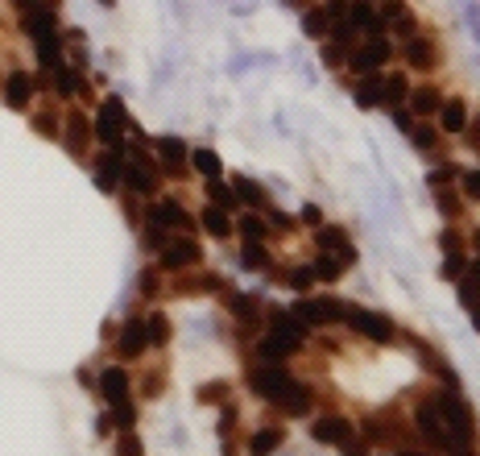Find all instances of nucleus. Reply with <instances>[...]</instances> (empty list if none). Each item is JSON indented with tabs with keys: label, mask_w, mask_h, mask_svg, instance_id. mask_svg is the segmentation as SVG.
I'll use <instances>...</instances> for the list:
<instances>
[{
	"label": "nucleus",
	"mask_w": 480,
	"mask_h": 456,
	"mask_svg": "<svg viewBox=\"0 0 480 456\" xmlns=\"http://www.w3.org/2000/svg\"><path fill=\"white\" fill-rule=\"evenodd\" d=\"M141 349H145V328H141V319H129L125 332H121V353H125V357H137Z\"/></svg>",
	"instance_id": "a211bd4d"
},
{
	"label": "nucleus",
	"mask_w": 480,
	"mask_h": 456,
	"mask_svg": "<svg viewBox=\"0 0 480 456\" xmlns=\"http://www.w3.org/2000/svg\"><path fill=\"white\" fill-rule=\"evenodd\" d=\"M381 8H385V13H381V17H402V13H406V4H402V0H385V4H381Z\"/></svg>",
	"instance_id": "603ef678"
},
{
	"label": "nucleus",
	"mask_w": 480,
	"mask_h": 456,
	"mask_svg": "<svg viewBox=\"0 0 480 456\" xmlns=\"http://www.w3.org/2000/svg\"><path fill=\"white\" fill-rule=\"evenodd\" d=\"M125 129H129V112L116 95H108L100 104V121H95V137L104 145H112V154H125Z\"/></svg>",
	"instance_id": "f03ea898"
},
{
	"label": "nucleus",
	"mask_w": 480,
	"mask_h": 456,
	"mask_svg": "<svg viewBox=\"0 0 480 456\" xmlns=\"http://www.w3.org/2000/svg\"><path fill=\"white\" fill-rule=\"evenodd\" d=\"M303 29H306V34H315V38H319V34H327V13H323V8H310V13L303 17Z\"/></svg>",
	"instance_id": "e433bc0d"
},
{
	"label": "nucleus",
	"mask_w": 480,
	"mask_h": 456,
	"mask_svg": "<svg viewBox=\"0 0 480 456\" xmlns=\"http://www.w3.org/2000/svg\"><path fill=\"white\" fill-rule=\"evenodd\" d=\"M439 112H443V129L447 133H464V125H468V108L460 104V100H447V104H439Z\"/></svg>",
	"instance_id": "aec40b11"
},
{
	"label": "nucleus",
	"mask_w": 480,
	"mask_h": 456,
	"mask_svg": "<svg viewBox=\"0 0 480 456\" xmlns=\"http://www.w3.org/2000/svg\"><path fill=\"white\" fill-rule=\"evenodd\" d=\"M414 419H418V431L427 436V444H435V448H447V431L439 427V410L431 407V403H427V407H418V415H414Z\"/></svg>",
	"instance_id": "9b49d317"
},
{
	"label": "nucleus",
	"mask_w": 480,
	"mask_h": 456,
	"mask_svg": "<svg viewBox=\"0 0 480 456\" xmlns=\"http://www.w3.org/2000/svg\"><path fill=\"white\" fill-rule=\"evenodd\" d=\"M38 58H42V67L54 71V67L62 62V42H58L54 34H42V38H38Z\"/></svg>",
	"instance_id": "b1692460"
},
{
	"label": "nucleus",
	"mask_w": 480,
	"mask_h": 456,
	"mask_svg": "<svg viewBox=\"0 0 480 456\" xmlns=\"http://www.w3.org/2000/svg\"><path fill=\"white\" fill-rule=\"evenodd\" d=\"M100 390H104V398H108V403L129 398V373H125L121 365H108V369L100 373Z\"/></svg>",
	"instance_id": "9d476101"
},
{
	"label": "nucleus",
	"mask_w": 480,
	"mask_h": 456,
	"mask_svg": "<svg viewBox=\"0 0 480 456\" xmlns=\"http://www.w3.org/2000/svg\"><path fill=\"white\" fill-rule=\"evenodd\" d=\"M447 179H455V166H443V170H431V187H443Z\"/></svg>",
	"instance_id": "8fccbe9b"
},
{
	"label": "nucleus",
	"mask_w": 480,
	"mask_h": 456,
	"mask_svg": "<svg viewBox=\"0 0 480 456\" xmlns=\"http://www.w3.org/2000/svg\"><path fill=\"white\" fill-rule=\"evenodd\" d=\"M464 195H468V199L480 195V170H468V175H464Z\"/></svg>",
	"instance_id": "a18cd8bd"
},
{
	"label": "nucleus",
	"mask_w": 480,
	"mask_h": 456,
	"mask_svg": "<svg viewBox=\"0 0 480 456\" xmlns=\"http://www.w3.org/2000/svg\"><path fill=\"white\" fill-rule=\"evenodd\" d=\"M203 228H207L212 236H228V232H232L228 212H224V208H207V212H203Z\"/></svg>",
	"instance_id": "2f4dec72"
},
{
	"label": "nucleus",
	"mask_w": 480,
	"mask_h": 456,
	"mask_svg": "<svg viewBox=\"0 0 480 456\" xmlns=\"http://www.w3.org/2000/svg\"><path fill=\"white\" fill-rule=\"evenodd\" d=\"M265 187L253 179H236V203H249V208H265Z\"/></svg>",
	"instance_id": "412c9836"
},
{
	"label": "nucleus",
	"mask_w": 480,
	"mask_h": 456,
	"mask_svg": "<svg viewBox=\"0 0 480 456\" xmlns=\"http://www.w3.org/2000/svg\"><path fill=\"white\" fill-rule=\"evenodd\" d=\"M460 303L476 316V307H480V286H476V270H468L464 278H460Z\"/></svg>",
	"instance_id": "c85d7f7f"
},
{
	"label": "nucleus",
	"mask_w": 480,
	"mask_h": 456,
	"mask_svg": "<svg viewBox=\"0 0 480 456\" xmlns=\"http://www.w3.org/2000/svg\"><path fill=\"white\" fill-rule=\"evenodd\" d=\"M17 4H21V8H38L42 0H17Z\"/></svg>",
	"instance_id": "13d9d810"
},
{
	"label": "nucleus",
	"mask_w": 480,
	"mask_h": 456,
	"mask_svg": "<svg viewBox=\"0 0 480 456\" xmlns=\"http://www.w3.org/2000/svg\"><path fill=\"white\" fill-rule=\"evenodd\" d=\"M253 390L261 398H269V403L286 407V415H306V407H310V394L282 369V361H269V369H257L253 373Z\"/></svg>",
	"instance_id": "f257e3e1"
},
{
	"label": "nucleus",
	"mask_w": 480,
	"mask_h": 456,
	"mask_svg": "<svg viewBox=\"0 0 480 456\" xmlns=\"http://www.w3.org/2000/svg\"><path fill=\"white\" fill-rule=\"evenodd\" d=\"M344 13H348V4H344V0H331V4H327V17H336V21H340Z\"/></svg>",
	"instance_id": "864d4df0"
},
{
	"label": "nucleus",
	"mask_w": 480,
	"mask_h": 456,
	"mask_svg": "<svg viewBox=\"0 0 480 456\" xmlns=\"http://www.w3.org/2000/svg\"><path fill=\"white\" fill-rule=\"evenodd\" d=\"M439 407H443V419H447V427H451V440H455V444H468V436H472V419H468V407H464L455 394L439 398Z\"/></svg>",
	"instance_id": "39448f33"
},
{
	"label": "nucleus",
	"mask_w": 480,
	"mask_h": 456,
	"mask_svg": "<svg viewBox=\"0 0 480 456\" xmlns=\"http://www.w3.org/2000/svg\"><path fill=\"white\" fill-rule=\"evenodd\" d=\"M141 295H158V270L141 274Z\"/></svg>",
	"instance_id": "49530a36"
},
{
	"label": "nucleus",
	"mask_w": 480,
	"mask_h": 456,
	"mask_svg": "<svg viewBox=\"0 0 480 456\" xmlns=\"http://www.w3.org/2000/svg\"><path fill=\"white\" fill-rule=\"evenodd\" d=\"M277 444H282V431L265 427V431H257V436H253V444H249V448H253V452H273Z\"/></svg>",
	"instance_id": "72a5a7b5"
},
{
	"label": "nucleus",
	"mask_w": 480,
	"mask_h": 456,
	"mask_svg": "<svg viewBox=\"0 0 480 456\" xmlns=\"http://www.w3.org/2000/svg\"><path fill=\"white\" fill-rule=\"evenodd\" d=\"M414 141H418V149H435L439 133L431 129V125H423V129H414Z\"/></svg>",
	"instance_id": "37998d69"
},
{
	"label": "nucleus",
	"mask_w": 480,
	"mask_h": 456,
	"mask_svg": "<svg viewBox=\"0 0 480 456\" xmlns=\"http://www.w3.org/2000/svg\"><path fill=\"white\" fill-rule=\"evenodd\" d=\"M121 175H125V179H129V187H132V191H141V195L158 187V170H153V166H149L141 154H137V158H129V162H121Z\"/></svg>",
	"instance_id": "6e6552de"
},
{
	"label": "nucleus",
	"mask_w": 480,
	"mask_h": 456,
	"mask_svg": "<svg viewBox=\"0 0 480 456\" xmlns=\"http://www.w3.org/2000/svg\"><path fill=\"white\" fill-rule=\"evenodd\" d=\"M310 270H315V278H323V282H336V278L344 274V266H340L336 257H319V262H315Z\"/></svg>",
	"instance_id": "f704fd0d"
},
{
	"label": "nucleus",
	"mask_w": 480,
	"mask_h": 456,
	"mask_svg": "<svg viewBox=\"0 0 480 456\" xmlns=\"http://www.w3.org/2000/svg\"><path fill=\"white\" fill-rule=\"evenodd\" d=\"M303 224H310V228H319V224H323V212H319L315 203H306V208H303Z\"/></svg>",
	"instance_id": "de8ad7c7"
},
{
	"label": "nucleus",
	"mask_w": 480,
	"mask_h": 456,
	"mask_svg": "<svg viewBox=\"0 0 480 456\" xmlns=\"http://www.w3.org/2000/svg\"><path fill=\"white\" fill-rule=\"evenodd\" d=\"M121 452L137 456V452H141V444H137V440H132V436H125V440H121Z\"/></svg>",
	"instance_id": "6e6d98bb"
},
{
	"label": "nucleus",
	"mask_w": 480,
	"mask_h": 456,
	"mask_svg": "<svg viewBox=\"0 0 480 456\" xmlns=\"http://www.w3.org/2000/svg\"><path fill=\"white\" fill-rule=\"evenodd\" d=\"M269 328H273V332H282V336H290L294 344H303V336H306V323L294 316V311H277V316L269 319Z\"/></svg>",
	"instance_id": "dca6fc26"
},
{
	"label": "nucleus",
	"mask_w": 480,
	"mask_h": 456,
	"mask_svg": "<svg viewBox=\"0 0 480 456\" xmlns=\"http://www.w3.org/2000/svg\"><path fill=\"white\" fill-rule=\"evenodd\" d=\"M199 262V245L195 241H170L162 245V270H182V266H195Z\"/></svg>",
	"instance_id": "0eeeda50"
},
{
	"label": "nucleus",
	"mask_w": 480,
	"mask_h": 456,
	"mask_svg": "<svg viewBox=\"0 0 480 456\" xmlns=\"http://www.w3.org/2000/svg\"><path fill=\"white\" fill-rule=\"evenodd\" d=\"M158 154L166 158V170H178L182 158H186V145H182L178 137H162V141H158Z\"/></svg>",
	"instance_id": "393cba45"
},
{
	"label": "nucleus",
	"mask_w": 480,
	"mask_h": 456,
	"mask_svg": "<svg viewBox=\"0 0 480 456\" xmlns=\"http://www.w3.org/2000/svg\"><path fill=\"white\" fill-rule=\"evenodd\" d=\"M83 145H88V121L83 116H71L67 121V149L71 154H83Z\"/></svg>",
	"instance_id": "bb28decb"
},
{
	"label": "nucleus",
	"mask_w": 480,
	"mask_h": 456,
	"mask_svg": "<svg viewBox=\"0 0 480 456\" xmlns=\"http://www.w3.org/2000/svg\"><path fill=\"white\" fill-rule=\"evenodd\" d=\"M29 95H34V79H29L25 71H13V75H8V83H4V100H8L13 108H25V104H29Z\"/></svg>",
	"instance_id": "ddd939ff"
},
{
	"label": "nucleus",
	"mask_w": 480,
	"mask_h": 456,
	"mask_svg": "<svg viewBox=\"0 0 480 456\" xmlns=\"http://www.w3.org/2000/svg\"><path fill=\"white\" fill-rule=\"evenodd\" d=\"M54 75H58V91H62V95H75V71H67V67L58 62Z\"/></svg>",
	"instance_id": "a19ab883"
},
{
	"label": "nucleus",
	"mask_w": 480,
	"mask_h": 456,
	"mask_svg": "<svg viewBox=\"0 0 480 456\" xmlns=\"http://www.w3.org/2000/svg\"><path fill=\"white\" fill-rule=\"evenodd\" d=\"M315 241H319V249H323V253H340V249L348 245L344 228H336V224H319V232H315Z\"/></svg>",
	"instance_id": "4be33fe9"
},
{
	"label": "nucleus",
	"mask_w": 480,
	"mask_h": 456,
	"mask_svg": "<svg viewBox=\"0 0 480 456\" xmlns=\"http://www.w3.org/2000/svg\"><path fill=\"white\" fill-rule=\"evenodd\" d=\"M294 349H299V344H294L290 336L273 332V328H269V332H265L261 340H257V353H261V361H286V357H290Z\"/></svg>",
	"instance_id": "1a4fd4ad"
},
{
	"label": "nucleus",
	"mask_w": 480,
	"mask_h": 456,
	"mask_svg": "<svg viewBox=\"0 0 480 456\" xmlns=\"http://www.w3.org/2000/svg\"><path fill=\"white\" fill-rule=\"evenodd\" d=\"M310 282H315V270H310V266H299V270L290 274V286H299V290H306Z\"/></svg>",
	"instance_id": "c03bdc74"
},
{
	"label": "nucleus",
	"mask_w": 480,
	"mask_h": 456,
	"mask_svg": "<svg viewBox=\"0 0 480 456\" xmlns=\"http://www.w3.org/2000/svg\"><path fill=\"white\" fill-rule=\"evenodd\" d=\"M195 170L212 179V175H219V158L212 154V149H195Z\"/></svg>",
	"instance_id": "c9c22d12"
},
{
	"label": "nucleus",
	"mask_w": 480,
	"mask_h": 456,
	"mask_svg": "<svg viewBox=\"0 0 480 456\" xmlns=\"http://www.w3.org/2000/svg\"><path fill=\"white\" fill-rule=\"evenodd\" d=\"M141 328H145V344H166L170 340V319L166 316H149Z\"/></svg>",
	"instance_id": "a878e982"
},
{
	"label": "nucleus",
	"mask_w": 480,
	"mask_h": 456,
	"mask_svg": "<svg viewBox=\"0 0 480 456\" xmlns=\"http://www.w3.org/2000/svg\"><path fill=\"white\" fill-rule=\"evenodd\" d=\"M149 224H158V228H174V224H186V212L178 208L174 199H162L153 212H149Z\"/></svg>",
	"instance_id": "2eb2a0df"
},
{
	"label": "nucleus",
	"mask_w": 480,
	"mask_h": 456,
	"mask_svg": "<svg viewBox=\"0 0 480 456\" xmlns=\"http://www.w3.org/2000/svg\"><path fill=\"white\" fill-rule=\"evenodd\" d=\"M228 307H232V316L245 319V323H253V319H257V299H249V295H232V299H228Z\"/></svg>",
	"instance_id": "473e14b6"
},
{
	"label": "nucleus",
	"mask_w": 480,
	"mask_h": 456,
	"mask_svg": "<svg viewBox=\"0 0 480 456\" xmlns=\"http://www.w3.org/2000/svg\"><path fill=\"white\" fill-rule=\"evenodd\" d=\"M439 91L435 88H414L410 91V112H418V116H431V112H439Z\"/></svg>",
	"instance_id": "6ab92c4d"
},
{
	"label": "nucleus",
	"mask_w": 480,
	"mask_h": 456,
	"mask_svg": "<svg viewBox=\"0 0 480 456\" xmlns=\"http://www.w3.org/2000/svg\"><path fill=\"white\" fill-rule=\"evenodd\" d=\"M310 436L319 440V444H336V448H344L352 440V423L344 415H319L315 423H310Z\"/></svg>",
	"instance_id": "7ed1b4c3"
},
{
	"label": "nucleus",
	"mask_w": 480,
	"mask_h": 456,
	"mask_svg": "<svg viewBox=\"0 0 480 456\" xmlns=\"http://www.w3.org/2000/svg\"><path fill=\"white\" fill-rule=\"evenodd\" d=\"M406 58H410V67H418V71H431V67H435V50H431V42H423V38H414V42L406 46Z\"/></svg>",
	"instance_id": "5701e85b"
},
{
	"label": "nucleus",
	"mask_w": 480,
	"mask_h": 456,
	"mask_svg": "<svg viewBox=\"0 0 480 456\" xmlns=\"http://www.w3.org/2000/svg\"><path fill=\"white\" fill-rule=\"evenodd\" d=\"M224 394H228V386H203V390H199V398H203V403H212V398H224Z\"/></svg>",
	"instance_id": "3c124183"
},
{
	"label": "nucleus",
	"mask_w": 480,
	"mask_h": 456,
	"mask_svg": "<svg viewBox=\"0 0 480 456\" xmlns=\"http://www.w3.org/2000/svg\"><path fill=\"white\" fill-rule=\"evenodd\" d=\"M323 62H327V67H340V62H344V50H340V42L323 50Z\"/></svg>",
	"instance_id": "09e8293b"
},
{
	"label": "nucleus",
	"mask_w": 480,
	"mask_h": 456,
	"mask_svg": "<svg viewBox=\"0 0 480 456\" xmlns=\"http://www.w3.org/2000/svg\"><path fill=\"white\" fill-rule=\"evenodd\" d=\"M240 236H249V241H261V236H265V220H257V216H245V220H240Z\"/></svg>",
	"instance_id": "ea45409f"
},
{
	"label": "nucleus",
	"mask_w": 480,
	"mask_h": 456,
	"mask_svg": "<svg viewBox=\"0 0 480 456\" xmlns=\"http://www.w3.org/2000/svg\"><path fill=\"white\" fill-rule=\"evenodd\" d=\"M352 100H356L360 108H373V104H381V75L364 71V79L356 83V91H352Z\"/></svg>",
	"instance_id": "4468645a"
},
{
	"label": "nucleus",
	"mask_w": 480,
	"mask_h": 456,
	"mask_svg": "<svg viewBox=\"0 0 480 456\" xmlns=\"http://www.w3.org/2000/svg\"><path fill=\"white\" fill-rule=\"evenodd\" d=\"M240 257H245V266H249V270H257V266H269V253H265L257 241H253V245H245V253H240Z\"/></svg>",
	"instance_id": "4c0bfd02"
},
{
	"label": "nucleus",
	"mask_w": 480,
	"mask_h": 456,
	"mask_svg": "<svg viewBox=\"0 0 480 456\" xmlns=\"http://www.w3.org/2000/svg\"><path fill=\"white\" fill-rule=\"evenodd\" d=\"M381 100L385 104H402L406 100V75H385L381 79Z\"/></svg>",
	"instance_id": "7c9ffc66"
},
{
	"label": "nucleus",
	"mask_w": 480,
	"mask_h": 456,
	"mask_svg": "<svg viewBox=\"0 0 480 456\" xmlns=\"http://www.w3.org/2000/svg\"><path fill=\"white\" fill-rule=\"evenodd\" d=\"M460 274H464V257H460V249H451L443 262V278H460Z\"/></svg>",
	"instance_id": "79ce46f5"
},
{
	"label": "nucleus",
	"mask_w": 480,
	"mask_h": 456,
	"mask_svg": "<svg viewBox=\"0 0 480 456\" xmlns=\"http://www.w3.org/2000/svg\"><path fill=\"white\" fill-rule=\"evenodd\" d=\"M207 199H212L216 208H224V212H228V208H236V191H232V187H224L216 175L207 179Z\"/></svg>",
	"instance_id": "c756f323"
},
{
	"label": "nucleus",
	"mask_w": 480,
	"mask_h": 456,
	"mask_svg": "<svg viewBox=\"0 0 480 456\" xmlns=\"http://www.w3.org/2000/svg\"><path fill=\"white\" fill-rule=\"evenodd\" d=\"M100 4H112V0H100Z\"/></svg>",
	"instance_id": "bf43d9fd"
},
{
	"label": "nucleus",
	"mask_w": 480,
	"mask_h": 456,
	"mask_svg": "<svg viewBox=\"0 0 480 456\" xmlns=\"http://www.w3.org/2000/svg\"><path fill=\"white\" fill-rule=\"evenodd\" d=\"M348 13H352V21H348V25H356V29H373V34L381 29V13H377V8H373L369 0H356Z\"/></svg>",
	"instance_id": "f3484780"
},
{
	"label": "nucleus",
	"mask_w": 480,
	"mask_h": 456,
	"mask_svg": "<svg viewBox=\"0 0 480 456\" xmlns=\"http://www.w3.org/2000/svg\"><path fill=\"white\" fill-rule=\"evenodd\" d=\"M112 419H116V427H125V431L137 423V410L129 407V398H121V403H116V415H112Z\"/></svg>",
	"instance_id": "58836bf2"
},
{
	"label": "nucleus",
	"mask_w": 480,
	"mask_h": 456,
	"mask_svg": "<svg viewBox=\"0 0 480 456\" xmlns=\"http://www.w3.org/2000/svg\"><path fill=\"white\" fill-rule=\"evenodd\" d=\"M25 29H29L34 38H42V34H54V13H46L42 4H38V8H29V17H25Z\"/></svg>",
	"instance_id": "cd10ccee"
},
{
	"label": "nucleus",
	"mask_w": 480,
	"mask_h": 456,
	"mask_svg": "<svg viewBox=\"0 0 480 456\" xmlns=\"http://www.w3.org/2000/svg\"><path fill=\"white\" fill-rule=\"evenodd\" d=\"M393 121H397V129H402V133H410V129H414V121H410V116H406V112H397V116H393Z\"/></svg>",
	"instance_id": "4d7b16f0"
},
{
	"label": "nucleus",
	"mask_w": 480,
	"mask_h": 456,
	"mask_svg": "<svg viewBox=\"0 0 480 456\" xmlns=\"http://www.w3.org/2000/svg\"><path fill=\"white\" fill-rule=\"evenodd\" d=\"M439 245H443V253H451V249H460V236H455V232H443Z\"/></svg>",
	"instance_id": "5fc2aeb1"
},
{
	"label": "nucleus",
	"mask_w": 480,
	"mask_h": 456,
	"mask_svg": "<svg viewBox=\"0 0 480 456\" xmlns=\"http://www.w3.org/2000/svg\"><path fill=\"white\" fill-rule=\"evenodd\" d=\"M390 54H393V46L385 42L381 34H373V42H369V46H360V50L352 54L348 62H352V71H360V75H364V71H373V67H381V62H385Z\"/></svg>",
	"instance_id": "423d86ee"
},
{
	"label": "nucleus",
	"mask_w": 480,
	"mask_h": 456,
	"mask_svg": "<svg viewBox=\"0 0 480 456\" xmlns=\"http://www.w3.org/2000/svg\"><path fill=\"white\" fill-rule=\"evenodd\" d=\"M344 319H348L352 328L360 332V336H369V340H390L393 336V323L385 316H377V311H360V307H348L344 311Z\"/></svg>",
	"instance_id": "20e7f679"
},
{
	"label": "nucleus",
	"mask_w": 480,
	"mask_h": 456,
	"mask_svg": "<svg viewBox=\"0 0 480 456\" xmlns=\"http://www.w3.org/2000/svg\"><path fill=\"white\" fill-rule=\"evenodd\" d=\"M116 182H121V154H108V158L95 162V187H100L104 195H112Z\"/></svg>",
	"instance_id": "f8f14e48"
}]
</instances>
